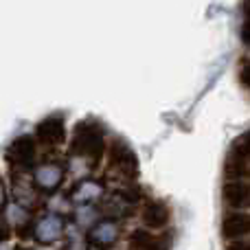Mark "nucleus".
<instances>
[{
    "mask_svg": "<svg viewBox=\"0 0 250 250\" xmlns=\"http://www.w3.org/2000/svg\"><path fill=\"white\" fill-rule=\"evenodd\" d=\"M68 149L75 158L99 163L104 158V154H108L110 149L108 129L99 121H95V119H83L73 127Z\"/></svg>",
    "mask_w": 250,
    "mask_h": 250,
    "instance_id": "nucleus-1",
    "label": "nucleus"
},
{
    "mask_svg": "<svg viewBox=\"0 0 250 250\" xmlns=\"http://www.w3.org/2000/svg\"><path fill=\"white\" fill-rule=\"evenodd\" d=\"M145 200L147 198L143 195L141 187L127 185V187H119L112 193L104 195V200H101L97 207H99L104 217H110V220L119 222V220H127V217H132L136 211H141Z\"/></svg>",
    "mask_w": 250,
    "mask_h": 250,
    "instance_id": "nucleus-2",
    "label": "nucleus"
},
{
    "mask_svg": "<svg viewBox=\"0 0 250 250\" xmlns=\"http://www.w3.org/2000/svg\"><path fill=\"white\" fill-rule=\"evenodd\" d=\"M108 163L123 180L127 182H134L141 173V163H138L136 154L134 149L127 145L121 138H112L110 143V149H108Z\"/></svg>",
    "mask_w": 250,
    "mask_h": 250,
    "instance_id": "nucleus-3",
    "label": "nucleus"
},
{
    "mask_svg": "<svg viewBox=\"0 0 250 250\" xmlns=\"http://www.w3.org/2000/svg\"><path fill=\"white\" fill-rule=\"evenodd\" d=\"M38 138L31 134H20L7 147V163L18 171H33L38 165Z\"/></svg>",
    "mask_w": 250,
    "mask_h": 250,
    "instance_id": "nucleus-4",
    "label": "nucleus"
},
{
    "mask_svg": "<svg viewBox=\"0 0 250 250\" xmlns=\"http://www.w3.org/2000/svg\"><path fill=\"white\" fill-rule=\"evenodd\" d=\"M119 237H121V226L110 217H101L92 229H88V242L95 250H114Z\"/></svg>",
    "mask_w": 250,
    "mask_h": 250,
    "instance_id": "nucleus-5",
    "label": "nucleus"
},
{
    "mask_svg": "<svg viewBox=\"0 0 250 250\" xmlns=\"http://www.w3.org/2000/svg\"><path fill=\"white\" fill-rule=\"evenodd\" d=\"M66 235V224L57 213H44L42 217L35 220L33 226V239L40 246H53Z\"/></svg>",
    "mask_w": 250,
    "mask_h": 250,
    "instance_id": "nucleus-6",
    "label": "nucleus"
},
{
    "mask_svg": "<svg viewBox=\"0 0 250 250\" xmlns=\"http://www.w3.org/2000/svg\"><path fill=\"white\" fill-rule=\"evenodd\" d=\"M141 222L145 229L149 230H165L169 224H171V208L167 207L165 200L158 198H147L141 207Z\"/></svg>",
    "mask_w": 250,
    "mask_h": 250,
    "instance_id": "nucleus-7",
    "label": "nucleus"
},
{
    "mask_svg": "<svg viewBox=\"0 0 250 250\" xmlns=\"http://www.w3.org/2000/svg\"><path fill=\"white\" fill-rule=\"evenodd\" d=\"M35 138L38 143L46 147H57L64 145L66 138H68V132H66V121L62 114H51V117L42 119L38 125H35Z\"/></svg>",
    "mask_w": 250,
    "mask_h": 250,
    "instance_id": "nucleus-8",
    "label": "nucleus"
},
{
    "mask_svg": "<svg viewBox=\"0 0 250 250\" xmlns=\"http://www.w3.org/2000/svg\"><path fill=\"white\" fill-rule=\"evenodd\" d=\"M222 202L230 211H250V180H226Z\"/></svg>",
    "mask_w": 250,
    "mask_h": 250,
    "instance_id": "nucleus-9",
    "label": "nucleus"
},
{
    "mask_svg": "<svg viewBox=\"0 0 250 250\" xmlns=\"http://www.w3.org/2000/svg\"><path fill=\"white\" fill-rule=\"evenodd\" d=\"M64 167L57 163H42L33 169V185L38 191H44V193H55L57 189L64 182Z\"/></svg>",
    "mask_w": 250,
    "mask_h": 250,
    "instance_id": "nucleus-10",
    "label": "nucleus"
},
{
    "mask_svg": "<svg viewBox=\"0 0 250 250\" xmlns=\"http://www.w3.org/2000/svg\"><path fill=\"white\" fill-rule=\"evenodd\" d=\"M105 195V187L101 185L95 178H83L77 185L70 189L68 200L75 207H82V204H99Z\"/></svg>",
    "mask_w": 250,
    "mask_h": 250,
    "instance_id": "nucleus-11",
    "label": "nucleus"
},
{
    "mask_svg": "<svg viewBox=\"0 0 250 250\" xmlns=\"http://www.w3.org/2000/svg\"><path fill=\"white\" fill-rule=\"evenodd\" d=\"M222 237L226 242L250 237V211H229L222 217Z\"/></svg>",
    "mask_w": 250,
    "mask_h": 250,
    "instance_id": "nucleus-12",
    "label": "nucleus"
},
{
    "mask_svg": "<svg viewBox=\"0 0 250 250\" xmlns=\"http://www.w3.org/2000/svg\"><path fill=\"white\" fill-rule=\"evenodd\" d=\"M125 250H169V242L160 237L156 230L149 229H136L127 237V248Z\"/></svg>",
    "mask_w": 250,
    "mask_h": 250,
    "instance_id": "nucleus-13",
    "label": "nucleus"
},
{
    "mask_svg": "<svg viewBox=\"0 0 250 250\" xmlns=\"http://www.w3.org/2000/svg\"><path fill=\"white\" fill-rule=\"evenodd\" d=\"M99 207L97 204H82V207H75V217L73 224L79 229H92V226L99 222Z\"/></svg>",
    "mask_w": 250,
    "mask_h": 250,
    "instance_id": "nucleus-14",
    "label": "nucleus"
},
{
    "mask_svg": "<svg viewBox=\"0 0 250 250\" xmlns=\"http://www.w3.org/2000/svg\"><path fill=\"white\" fill-rule=\"evenodd\" d=\"M224 176L229 180H250V163L229 154L224 163Z\"/></svg>",
    "mask_w": 250,
    "mask_h": 250,
    "instance_id": "nucleus-15",
    "label": "nucleus"
},
{
    "mask_svg": "<svg viewBox=\"0 0 250 250\" xmlns=\"http://www.w3.org/2000/svg\"><path fill=\"white\" fill-rule=\"evenodd\" d=\"M230 156H237V158L250 163V129L244 134H239V136L233 141V145H230Z\"/></svg>",
    "mask_w": 250,
    "mask_h": 250,
    "instance_id": "nucleus-16",
    "label": "nucleus"
},
{
    "mask_svg": "<svg viewBox=\"0 0 250 250\" xmlns=\"http://www.w3.org/2000/svg\"><path fill=\"white\" fill-rule=\"evenodd\" d=\"M88 246H90V242H88V237L82 235L79 226H70L66 230V250H86Z\"/></svg>",
    "mask_w": 250,
    "mask_h": 250,
    "instance_id": "nucleus-17",
    "label": "nucleus"
},
{
    "mask_svg": "<svg viewBox=\"0 0 250 250\" xmlns=\"http://www.w3.org/2000/svg\"><path fill=\"white\" fill-rule=\"evenodd\" d=\"M242 13H244V22H242V31H239V35H242V42L250 46V4L244 2L242 4Z\"/></svg>",
    "mask_w": 250,
    "mask_h": 250,
    "instance_id": "nucleus-18",
    "label": "nucleus"
},
{
    "mask_svg": "<svg viewBox=\"0 0 250 250\" xmlns=\"http://www.w3.org/2000/svg\"><path fill=\"white\" fill-rule=\"evenodd\" d=\"M239 83L250 90V57H242L239 62Z\"/></svg>",
    "mask_w": 250,
    "mask_h": 250,
    "instance_id": "nucleus-19",
    "label": "nucleus"
},
{
    "mask_svg": "<svg viewBox=\"0 0 250 250\" xmlns=\"http://www.w3.org/2000/svg\"><path fill=\"white\" fill-rule=\"evenodd\" d=\"M11 250H33V248L26 246V244H16V246H13Z\"/></svg>",
    "mask_w": 250,
    "mask_h": 250,
    "instance_id": "nucleus-20",
    "label": "nucleus"
},
{
    "mask_svg": "<svg viewBox=\"0 0 250 250\" xmlns=\"http://www.w3.org/2000/svg\"><path fill=\"white\" fill-rule=\"evenodd\" d=\"M244 2H246V4H250V0H244Z\"/></svg>",
    "mask_w": 250,
    "mask_h": 250,
    "instance_id": "nucleus-21",
    "label": "nucleus"
}]
</instances>
